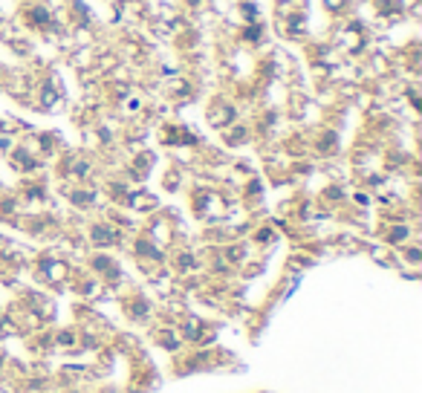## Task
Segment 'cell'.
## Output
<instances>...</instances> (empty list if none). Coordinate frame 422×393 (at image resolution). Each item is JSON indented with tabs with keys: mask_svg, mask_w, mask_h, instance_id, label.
Masks as SVG:
<instances>
[{
	"mask_svg": "<svg viewBox=\"0 0 422 393\" xmlns=\"http://www.w3.org/2000/svg\"><path fill=\"white\" fill-rule=\"evenodd\" d=\"M347 6H350V0H324V9L330 15H342V12H347Z\"/></svg>",
	"mask_w": 422,
	"mask_h": 393,
	"instance_id": "cell-1",
	"label": "cell"
}]
</instances>
